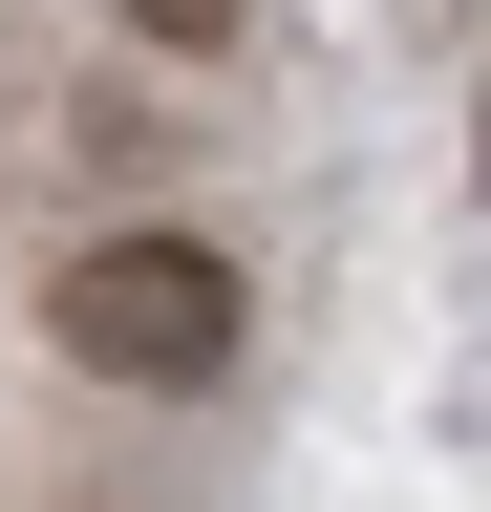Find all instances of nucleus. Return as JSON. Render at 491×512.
I'll return each instance as SVG.
<instances>
[{
	"instance_id": "obj_1",
	"label": "nucleus",
	"mask_w": 491,
	"mask_h": 512,
	"mask_svg": "<svg viewBox=\"0 0 491 512\" xmlns=\"http://www.w3.org/2000/svg\"><path fill=\"white\" fill-rule=\"evenodd\" d=\"M43 342H65L86 384L193 406V384H235V342H257V278H235V235L129 214V235H65V256H43Z\"/></svg>"
},
{
	"instance_id": "obj_2",
	"label": "nucleus",
	"mask_w": 491,
	"mask_h": 512,
	"mask_svg": "<svg viewBox=\"0 0 491 512\" xmlns=\"http://www.w3.org/2000/svg\"><path fill=\"white\" fill-rule=\"evenodd\" d=\"M107 22H129L150 64H235V43H257V0H107Z\"/></svg>"
},
{
	"instance_id": "obj_3",
	"label": "nucleus",
	"mask_w": 491,
	"mask_h": 512,
	"mask_svg": "<svg viewBox=\"0 0 491 512\" xmlns=\"http://www.w3.org/2000/svg\"><path fill=\"white\" fill-rule=\"evenodd\" d=\"M470 192H491V107H470Z\"/></svg>"
}]
</instances>
